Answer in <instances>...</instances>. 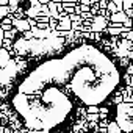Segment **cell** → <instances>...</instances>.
<instances>
[{
  "mask_svg": "<svg viewBox=\"0 0 133 133\" xmlns=\"http://www.w3.org/2000/svg\"><path fill=\"white\" fill-rule=\"evenodd\" d=\"M117 83L114 63L99 49L80 45L22 75L11 105L27 128L49 131L68 119L77 103L94 107L107 100Z\"/></svg>",
  "mask_w": 133,
  "mask_h": 133,
  "instance_id": "obj_1",
  "label": "cell"
}]
</instances>
